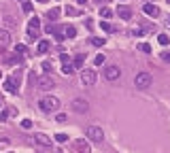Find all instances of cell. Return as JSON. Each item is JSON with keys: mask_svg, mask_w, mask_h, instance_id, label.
<instances>
[{"mask_svg": "<svg viewBox=\"0 0 170 153\" xmlns=\"http://www.w3.org/2000/svg\"><path fill=\"white\" fill-rule=\"evenodd\" d=\"M53 30H55V26H45V32L47 34H53Z\"/></svg>", "mask_w": 170, "mask_h": 153, "instance_id": "cell-35", "label": "cell"}, {"mask_svg": "<svg viewBox=\"0 0 170 153\" xmlns=\"http://www.w3.org/2000/svg\"><path fill=\"white\" fill-rule=\"evenodd\" d=\"M55 140H57V143H66V140H68V136H66L64 132H60V134H55Z\"/></svg>", "mask_w": 170, "mask_h": 153, "instance_id": "cell-29", "label": "cell"}, {"mask_svg": "<svg viewBox=\"0 0 170 153\" xmlns=\"http://www.w3.org/2000/svg\"><path fill=\"white\" fill-rule=\"evenodd\" d=\"M104 62H106V57H104V53H98V55L94 57V64H96V66H102Z\"/></svg>", "mask_w": 170, "mask_h": 153, "instance_id": "cell-25", "label": "cell"}, {"mask_svg": "<svg viewBox=\"0 0 170 153\" xmlns=\"http://www.w3.org/2000/svg\"><path fill=\"white\" fill-rule=\"evenodd\" d=\"M41 21H39V17H32L30 21H28V36L30 38H36L39 34H41Z\"/></svg>", "mask_w": 170, "mask_h": 153, "instance_id": "cell-7", "label": "cell"}, {"mask_svg": "<svg viewBox=\"0 0 170 153\" xmlns=\"http://www.w3.org/2000/svg\"><path fill=\"white\" fill-rule=\"evenodd\" d=\"M36 51H39V53H47V51H49V43H47V41H41L39 47H36Z\"/></svg>", "mask_w": 170, "mask_h": 153, "instance_id": "cell-22", "label": "cell"}, {"mask_svg": "<svg viewBox=\"0 0 170 153\" xmlns=\"http://www.w3.org/2000/svg\"><path fill=\"white\" fill-rule=\"evenodd\" d=\"M21 128H24V130H30V128H32V121H30V119H24V121H21Z\"/></svg>", "mask_w": 170, "mask_h": 153, "instance_id": "cell-32", "label": "cell"}, {"mask_svg": "<svg viewBox=\"0 0 170 153\" xmlns=\"http://www.w3.org/2000/svg\"><path fill=\"white\" fill-rule=\"evenodd\" d=\"M39 106H41V111H57L60 108V100L55 98V96H45V98H41V102H39Z\"/></svg>", "mask_w": 170, "mask_h": 153, "instance_id": "cell-1", "label": "cell"}, {"mask_svg": "<svg viewBox=\"0 0 170 153\" xmlns=\"http://www.w3.org/2000/svg\"><path fill=\"white\" fill-rule=\"evenodd\" d=\"M96 81H98V75H96L94 70H89V68H87V70L81 72V83H83V85L91 87V85H96Z\"/></svg>", "mask_w": 170, "mask_h": 153, "instance_id": "cell-6", "label": "cell"}, {"mask_svg": "<svg viewBox=\"0 0 170 153\" xmlns=\"http://www.w3.org/2000/svg\"><path fill=\"white\" fill-rule=\"evenodd\" d=\"M157 43L166 47V45H170V36L168 34H160V36H157Z\"/></svg>", "mask_w": 170, "mask_h": 153, "instance_id": "cell-21", "label": "cell"}, {"mask_svg": "<svg viewBox=\"0 0 170 153\" xmlns=\"http://www.w3.org/2000/svg\"><path fill=\"white\" fill-rule=\"evenodd\" d=\"M142 13H145L147 17H157V15H160V9H157L153 2H147V4L142 6Z\"/></svg>", "mask_w": 170, "mask_h": 153, "instance_id": "cell-10", "label": "cell"}, {"mask_svg": "<svg viewBox=\"0 0 170 153\" xmlns=\"http://www.w3.org/2000/svg\"><path fill=\"white\" fill-rule=\"evenodd\" d=\"M42 70H45V72H51V70H53L51 62H42Z\"/></svg>", "mask_w": 170, "mask_h": 153, "instance_id": "cell-31", "label": "cell"}, {"mask_svg": "<svg viewBox=\"0 0 170 153\" xmlns=\"http://www.w3.org/2000/svg\"><path fill=\"white\" fill-rule=\"evenodd\" d=\"M34 143H39L42 147H49V145H51V138L45 136V134H34Z\"/></svg>", "mask_w": 170, "mask_h": 153, "instance_id": "cell-14", "label": "cell"}, {"mask_svg": "<svg viewBox=\"0 0 170 153\" xmlns=\"http://www.w3.org/2000/svg\"><path fill=\"white\" fill-rule=\"evenodd\" d=\"M24 13H32V4L30 2H24Z\"/></svg>", "mask_w": 170, "mask_h": 153, "instance_id": "cell-34", "label": "cell"}, {"mask_svg": "<svg viewBox=\"0 0 170 153\" xmlns=\"http://www.w3.org/2000/svg\"><path fill=\"white\" fill-rule=\"evenodd\" d=\"M36 85L41 89H51L55 85V81L51 79V75H42V77H36Z\"/></svg>", "mask_w": 170, "mask_h": 153, "instance_id": "cell-9", "label": "cell"}, {"mask_svg": "<svg viewBox=\"0 0 170 153\" xmlns=\"http://www.w3.org/2000/svg\"><path fill=\"white\" fill-rule=\"evenodd\" d=\"M19 77H6V81H4V89L9 92V94H17V89H19Z\"/></svg>", "mask_w": 170, "mask_h": 153, "instance_id": "cell-5", "label": "cell"}, {"mask_svg": "<svg viewBox=\"0 0 170 153\" xmlns=\"http://www.w3.org/2000/svg\"><path fill=\"white\" fill-rule=\"evenodd\" d=\"M77 2H79V4H87V0H77Z\"/></svg>", "mask_w": 170, "mask_h": 153, "instance_id": "cell-39", "label": "cell"}, {"mask_svg": "<svg viewBox=\"0 0 170 153\" xmlns=\"http://www.w3.org/2000/svg\"><path fill=\"white\" fill-rule=\"evenodd\" d=\"M168 24H170V17H168Z\"/></svg>", "mask_w": 170, "mask_h": 153, "instance_id": "cell-42", "label": "cell"}, {"mask_svg": "<svg viewBox=\"0 0 170 153\" xmlns=\"http://www.w3.org/2000/svg\"><path fill=\"white\" fill-rule=\"evenodd\" d=\"M70 108H72L75 113L83 115V113H87V111H89V102L85 100V98H77V100L70 102Z\"/></svg>", "mask_w": 170, "mask_h": 153, "instance_id": "cell-4", "label": "cell"}, {"mask_svg": "<svg viewBox=\"0 0 170 153\" xmlns=\"http://www.w3.org/2000/svg\"><path fill=\"white\" fill-rule=\"evenodd\" d=\"M28 77H30V83H32V85H34V81H36V75H34V72H30V75H28Z\"/></svg>", "mask_w": 170, "mask_h": 153, "instance_id": "cell-38", "label": "cell"}, {"mask_svg": "<svg viewBox=\"0 0 170 153\" xmlns=\"http://www.w3.org/2000/svg\"><path fill=\"white\" fill-rule=\"evenodd\" d=\"M168 2H170V0H168Z\"/></svg>", "mask_w": 170, "mask_h": 153, "instance_id": "cell-43", "label": "cell"}, {"mask_svg": "<svg viewBox=\"0 0 170 153\" xmlns=\"http://www.w3.org/2000/svg\"><path fill=\"white\" fill-rule=\"evenodd\" d=\"M87 138L94 140V143H102V140H104V132H102V128H98V126H89V128H87Z\"/></svg>", "mask_w": 170, "mask_h": 153, "instance_id": "cell-3", "label": "cell"}, {"mask_svg": "<svg viewBox=\"0 0 170 153\" xmlns=\"http://www.w3.org/2000/svg\"><path fill=\"white\" fill-rule=\"evenodd\" d=\"M119 77H121L119 66H106V68H104V79H106V81H117Z\"/></svg>", "mask_w": 170, "mask_h": 153, "instance_id": "cell-8", "label": "cell"}, {"mask_svg": "<svg viewBox=\"0 0 170 153\" xmlns=\"http://www.w3.org/2000/svg\"><path fill=\"white\" fill-rule=\"evenodd\" d=\"M162 60H164L166 64H170V51H164V53H162Z\"/></svg>", "mask_w": 170, "mask_h": 153, "instance_id": "cell-33", "label": "cell"}, {"mask_svg": "<svg viewBox=\"0 0 170 153\" xmlns=\"http://www.w3.org/2000/svg\"><path fill=\"white\" fill-rule=\"evenodd\" d=\"M83 62H85V55H75L72 66H75V68H83Z\"/></svg>", "mask_w": 170, "mask_h": 153, "instance_id": "cell-19", "label": "cell"}, {"mask_svg": "<svg viewBox=\"0 0 170 153\" xmlns=\"http://www.w3.org/2000/svg\"><path fill=\"white\" fill-rule=\"evenodd\" d=\"M111 15H113V11H111L109 6H102V9H100V17H104V19H109Z\"/></svg>", "mask_w": 170, "mask_h": 153, "instance_id": "cell-23", "label": "cell"}, {"mask_svg": "<svg viewBox=\"0 0 170 153\" xmlns=\"http://www.w3.org/2000/svg\"><path fill=\"white\" fill-rule=\"evenodd\" d=\"M72 147H75V151H77V153H91V147H89L85 140H77Z\"/></svg>", "mask_w": 170, "mask_h": 153, "instance_id": "cell-12", "label": "cell"}, {"mask_svg": "<svg viewBox=\"0 0 170 153\" xmlns=\"http://www.w3.org/2000/svg\"><path fill=\"white\" fill-rule=\"evenodd\" d=\"M72 70H75L72 64H64V66H62V72H64V75H72Z\"/></svg>", "mask_w": 170, "mask_h": 153, "instance_id": "cell-27", "label": "cell"}, {"mask_svg": "<svg viewBox=\"0 0 170 153\" xmlns=\"http://www.w3.org/2000/svg\"><path fill=\"white\" fill-rule=\"evenodd\" d=\"M60 13H62L60 9H49V11H47V19H49V21H55V19L60 17Z\"/></svg>", "mask_w": 170, "mask_h": 153, "instance_id": "cell-16", "label": "cell"}, {"mask_svg": "<svg viewBox=\"0 0 170 153\" xmlns=\"http://www.w3.org/2000/svg\"><path fill=\"white\" fill-rule=\"evenodd\" d=\"M15 53H19V55H26V53H28V49H26L24 45H17V47H15Z\"/></svg>", "mask_w": 170, "mask_h": 153, "instance_id": "cell-30", "label": "cell"}, {"mask_svg": "<svg viewBox=\"0 0 170 153\" xmlns=\"http://www.w3.org/2000/svg\"><path fill=\"white\" fill-rule=\"evenodd\" d=\"M60 60H62V62H64V64H68V60H70V57H68V55H66V53H62V55H60Z\"/></svg>", "mask_w": 170, "mask_h": 153, "instance_id": "cell-37", "label": "cell"}, {"mask_svg": "<svg viewBox=\"0 0 170 153\" xmlns=\"http://www.w3.org/2000/svg\"><path fill=\"white\" fill-rule=\"evenodd\" d=\"M55 119H57V121H60V123H64V121H66V115H64V113H60V115H57V117H55Z\"/></svg>", "mask_w": 170, "mask_h": 153, "instance_id": "cell-36", "label": "cell"}, {"mask_svg": "<svg viewBox=\"0 0 170 153\" xmlns=\"http://www.w3.org/2000/svg\"><path fill=\"white\" fill-rule=\"evenodd\" d=\"M117 15H119L121 19H132V9H130L128 4H119V9H117Z\"/></svg>", "mask_w": 170, "mask_h": 153, "instance_id": "cell-11", "label": "cell"}, {"mask_svg": "<svg viewBox=\"0 0 170 153\" xmlns=\"http://www.w3.org/2000/svg\"><path fill=\"white\" fill-rule=\"evenodd\" d=\"M138 49L142 51V53H151V45H149V43H140Z\"/></svg>", "mask_w": 170, "mask_h": 153, "instance_id": "cell-28", "label": "cell"}, {"mask_svg": "<svg viewBox=\"0 0 170 153\" xmlns=\"http://www.w3.org/2000/svg\"><path fill=\"white\" fill-rule=\"evenodd\" d=\"M151 83H153V77H151L149 72H138V75L134 77V85H136L138 89H147Z\"/></svg>", "mask_w": 170, "mask_h": 153, "instance_id": "cell-2", "label": "cell"}, {"mask_svg": "<svg viewBox=\"0 0 170 153\" xmlns=\"http://www.w3.org/2000/svg\"><path fill=\"white\" fill-rule=\"evenodd\" d=\"M9 43H11V34L6 30H0V49H6Z\"/></svg>", "mask_w": 170, "mask_h": 153, "instance_id": "cell-13", "label": "cell"}, {"mask_svg": "<svg viewBox=\"0 0 170 153\" xmlns=\"http://www.w3.org/2000/svg\"><path fill=\"white\" fill-rule=\"evenodd\" d=\"M6 62H9L11 66H15V64H21L24 60H21V55H19V53H13V55H9V57H6Z\"/></svg>", "mask_w": 170, "mask_h": 153, "instance_id": "cell-17", "label": "cell"}, {"mask_svg": "<svg viewBox=\"0 0 170 153\" xmlns=\"http://www.w3.org/2000/svg\"><path fill=\"white\" fill-rule=\"evenodd\" d=\"M64 13H66V15H72V17H79V15H83L85 11H83V9H75V6H68Z\"/></svg>", "mask_w": 170, "mask_h": 153, "instance_id": "cell-18", "label": "cell"}, {"mask_svg": "<svg viewBox=\"0 0 170 153\" xmlns=\"http://www.w3.org/2000/svg\"><path fill=\"white\" fill-rule=\"evenodd\" d=\"M89 43H91V45H94V47H102V45H104V43H106V41H104V38H100V36H94V38H91V41H89Z\"/></svg>", "mask_w": 170, "mask_h": 153, "instance_id": "cell-24", "label": "cell"}, {"mask_svg": "<svg viewBox=\"0 0 170 153\" xmlns=\"http://www.w3.org/2000/svg\"><path fill=\"white\" fill-rule=\"evenodd\" d=\"M36 2H47V0H36Z\"/></svg>", "mask_w": 170, "mask_h": 153, "instance_id": "cell-40", "label": "cell"}, {"mask_svg": "<svg viewBox=\"0 0 170 153\" xmlns=\"http://www.w3.org/2000/svg\"><path fill=\"white\" fill-rule=\"evenodd\" d=\"M77 36V28L75 26H66L64 28V38H75Z\"/></svg>", "mask_w": 170, "mask_h": 153, "instance_id": "cell-15", "label": "cell"}, {"mask_svg": "<svg viewBox=\"0 0 170 153\" xmlns=\"http://www.w3.org/2000/svg\"><path fill=\"white\" fill-rule=\"evenodd\" d=\"M100 28H102L104 32H115V28H113L109 21H100Z\"/></svg>", "mask_w": 170, "mask_h": 153, "instance_id": "cell-26", "label": "cell"}, {"mask_svg": "<svg viewBox=\"0 0 170 153\" xmlns=\"http://www.w3.org/2000/svg\"><path fill=\"white\" fill-rule=\"evenodd\" d=\"M0 106H2V98H0Z\"/></svg>", "mask_w": 170, "mask_h": 153, "instance_id": "cell-41", "label": "cell"}, {"mask_svg": "<svg viewBox=\"0 0 170 153\" xmlns=\"http://www.w3.org/2000/svg\"><path fill=\"white\" fill-rule=\"evenodd\" d=\"M13 115H15V108H13V106H6L4 113L0 115V119H9V117H13Z\"/></svg>", "mask_w": 170, "mask_h": 153, "instance_id": "cell-20", "label": "cell"}]
</instances>
